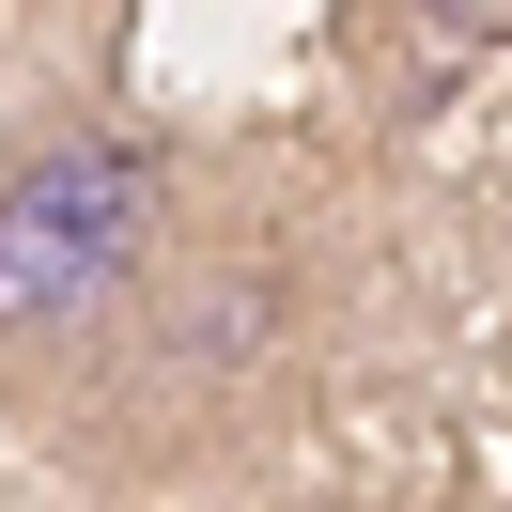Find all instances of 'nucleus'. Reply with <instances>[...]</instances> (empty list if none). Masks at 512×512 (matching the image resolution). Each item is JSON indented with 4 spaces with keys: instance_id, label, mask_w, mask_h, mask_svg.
Instances as JSON below:
<instances>
[{
    "instance_id": "nucleus-1",
    "label": "nucleus",
    "mask_w": 512,
    "mask_h": 512,
    "mask_svg": "<svg viewBox=\"0 0 512 512\" xmlns=\"http://www.w3.org/2000/svg\"><path fill=\"white\" fill-rule=\"evenodd\" d=\"M187 233V156L156 125H47L0 171V388H78Z\"/></svg>"
},
{
    "instance_id": "nucleus-2",
    "label": "nucleus",
    "mask_w": 512,
    "mask_h": 512,
    "mask_svg": "<svg viewBox=\"0 0 512 512\" xmlns=\"http://www.w3.org/2000/svg\"><path fill=\"white\" fill-rule=\"evenodd\" d=\"M295 326H311V249L295 233H171L140 311L109 326V357L78 388H109L140 435H202V419H233L249 388L295 373Z\"/></svg>"
},
{
    "instance_id": "nucleus-3",
    "label": "nucleus",
    "mask_w": 512,
    "mask_h": 512,
    "mask_svg": "<svg viewBox=\"0 0 512 512\" xmlns=\"http://www.w3.org/2000/svg\"><path fill=\"white\" fill-rule=\"evenodd\" d=\"M404 16H419V32H450V47H497V32H512V0H404Z\"/></svg>"
}]
</instances>
